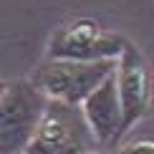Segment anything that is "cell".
Listing matches in <instances>:
<instances>
[{
    "mask_svg": "<svg viewBox=\"0 0 154 154\" xmlns=\"http://www.w3.org/2000/svg\"><path fill=\"white\" fill-rule=\"evenodd\" d=\"M51 96L35 81L15 79L0 91V146L3 154L28 152Z\"/></svg>",
    "mask_w": 154,
    "mask_h": 154,
    "instance_id": "6da1fadb",
    "label": "cell"
},
{
    "mask_svg": "<svg viewBox=\"0 0 154 154\" xmlns=\"http://www.w3.org/2000/svg\"><path fill=\"white\" fill-rule=\"evenodd\" d=\"M94 144H99V139H96L91 124L83 114V106L51 99L28 152L30 154H86L94 152Z\"/></svg>",
    "mask_w": 154,
    "mask_h": 154,
    "instance_id": "7a4b0ae2",
    "label": "cell"
},
{
    "mask_svg": "<svg viewBox=\"0 0 154 154\" xmlns=\"http://www.w3.org/2000/svg\"><path fill=\"white\" fill-rule=\"evenodd\" d=\"M119 58L104 61H71V58H48L35 71L33 81L56 101L83 104L109 76L116 71Z\"/></svg>",
    "mask_w": 154,
    "mask_h": 154,
    "instance_id": "3957f363",
    "label": "cell"
},
{
    "mask_svg": "<svg viewBox=\"0 0 154 154\" xmlns=\"http://www.w3.org/2000/svg\"><path fill=\"white\" fill-rule=\"evenodd\" d=\"M126 48V41L116 33L104 30L96 20L79 18L66 23L51 38L48 58H71V61H104L119 58Z\"/></svg>",
    "mask_w": 154,
    "mask_h": 154,
    "instance_id": "277c9868",
    "label": "cell"
},
{
    "mask_svg": "<svg viewBox=\"0 0 154 154\" xmlns=\"http://www.w3.org/2000/svg\"><path fill=\"white\" fill-rule=\"evenodd\" d=\"M116 83H119V96L124 104V126L129 129L146 114L152 101V81H149V68L137 48L126 43L124 53L119 56L116 66Z\"/></svg>",
    "mask_w": 154,
    "mask_h": 154,
    "instance_id": "5b68a950",
    "label": "cell"
},
{
    "mask_svg": "<svg viewBox=\"0 0 154 154\" xmlns=\"http://www.w3.org/2000/svg\"><path fill=\"white\" fill-rule=\"evenodd\" d=\"M83 114L99 139V144H111L126 131L124 126V104L119 96V83L116 71L101 83L96 91L83 101Z\"/></svg>",
    "mask_w": 154,
    "mask_h": 154,
    "instance_id": "8992f818",
    "label": "cell"
},
{
    "mask_svg": "<svg viewBox=\"0 0 154 154\" xmlns=\"http://www.w3.org/2000/svg\"><path fill=\"white\" fill-rule=\"evenodd\" d=\"M119 154H154V139H142V142H131L121 146Z\"/></svg>",
    "mask_w": 154,
    "mask_h": 154,
    "instance_id": "52a82bcc",
    "label": "cell"
},
{
    "mask_svg": "<svg viewBox=\"0 0 154 154\" xmlns=\"http://www.w3.org/2000/svg\"><path fill=\"white\" fill-rule=\"evenodd\" d=\"M18 154H30V152H18Z\"/></svg>",
    "mask_w": 154,
    "mask_h": 154,
    "instance_id": "ba28073f",
    "label": "cell"
},
{
    "mask_svg": "<svg viewBox=\"0 0 154 154\" xmlns=\"http://www.w3.org/2000/svg\"><path fill=\"white\" fill-rule=\"evenodd\" d=\"M86 154H99V152H86Z\"/></svg>",
    "mask_w": 154,
    "mask_h": 154,
    "instance_id": "9c48e42d",
    "label": "cell"
}]
</instances>
